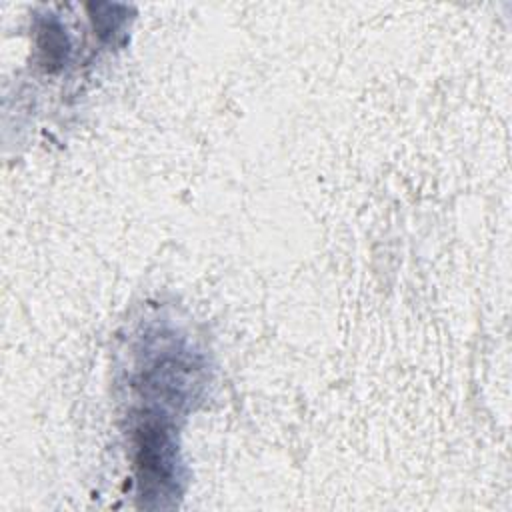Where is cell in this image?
Returning <instances> with one entry per match:
<instances>
[{
	"instance_id": "1",
	"label": "cell",
	"mask_w": 512,
	"mask_h": 512,
	"mask_svg": "<svg viewBox=\"0 0 512 512\" xmlns=\"http://www.w3.org/2000/svg\"><path fill=\"white\" fill-rule=\"evenodd\" d=\"M136 464L140 480L152 486H162L172 480L174 446L166 426L152 420L146 422L136 436Z\"/></svg>"
},
{
	"instance_id": "2",
	"label": "cell",
	"mask_w": 512,
	"mask_h": 512,
	"mask_svg": "<svg viewBox=\"0 0 512 512\" xmlns=\"http://www.w3.org/2000/svg\"><path fill=\"white\" fill-rule=\"evenodd\" d=\"M42 38H46V40H40V50L46 54V62H50V64L62 62V58H64V54L68 50L66 36L62 34V30L48 26L44 30Z\"/></svg>"
}]
</instances>
